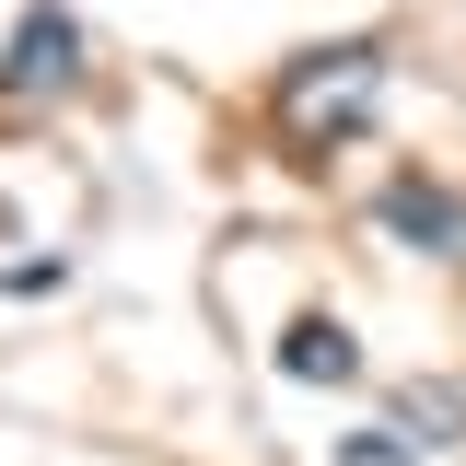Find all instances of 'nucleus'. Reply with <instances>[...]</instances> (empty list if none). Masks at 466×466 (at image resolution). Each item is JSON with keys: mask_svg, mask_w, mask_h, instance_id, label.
Returning <instances> with one entry per match:
<instances>
[{"mask_svg": "<svg viewBox=\"0 0 466 466\" xmlns=\"http://www.w3.org/2000/svg\"><path fill=\"white\" fill-rule=\"evenodd\" d=\"M70 82H82V24L70 12H24L12 47H0V106H47Z\"/></svg>", "mask_w": 466, "mask_h": 466, "instance_id": "f03ea898", "label": "nucleus"}, {"mask_svg": "<svg viewBox=\"0 0 466 466\" xmlns=\"http://www.w3.org/2000/svg\"><path fill=\"white\" fill-rule=\"evenodd\" d=\"M268 116H280L291 152H339V140H361V128L385 116V47H373V35L303 47L280 82H268Z\"/></svg>", "mask_w": 466, "mask_h": 466, "instance_id": "f257e3e1", "label": "nucleus"}, {"mask_svg": "<svg viewBox=\"0 0 466 466\" xmlns=\"http://www.w3.org/2000/svg\"><path fill=\"white\" fill-rule=\"evenodd\" d=\"M385 420H397L420 455H443V443H466V385H443V373H431V385H408Z\"/></svg>", "mask_w": 466, "mask_h": 466, "instance_id": "39448f33", "label": "nucleus"}, {"mask_svg": "<svg viewBox=\"0 0 466 466\" xmlns=\"http://www.w3.org/2000/svg\"><path fill=\"white\" fill-rule=\"evenodd\" d=\"M373 222L397 233L408 257H455V233H466V210H455V187H431V175H397V187L373 198Z\"/></svg>", "mask_w": 466, "mask_h": 466, "instance_id": "7ed1b4c3", "label": "nucleus"}, {"mask_svg": "<svg viewBox=\"0 0 466 466\" xmlns=\"http://www.w3.org/2000/svg\"><path fill=\"white\" fill-rule=\"evenodd\" d=\"M280 373L291 385H361V339H350L339 315H291L280 327Z\"/></svg>", "mask_w": 466, "mask_h": 466, "instance_id": "20e7f679", "label": "nucleus"}, {"mask_svg": "<svg viewBox=\"0 0 466 466\" xmlns=\"http://www.w3.org/2000/svg\"><path fill=\"white\" fill-rule=\"evenodd\" d=\"M339 466H420V443H408L397 420H373V431H350V443H339Z\"/></svg>", "mask_w": 466, "mask_h": 466, "instance_id": "423d86ee", "label": "nucleus"}]
</instances>
